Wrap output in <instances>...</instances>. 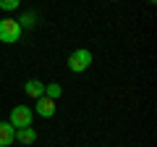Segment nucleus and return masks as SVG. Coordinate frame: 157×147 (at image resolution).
<instances>
[{"instance_id": "f257e3e1", "label": "nucleus", "mask_w": 157, "mask_h": 147, "mask_svg": "<svg viewBox=\"0 0 157 147\" xmlns=\"http://www.w3.org/2000/svg\"><path fill=\"white\" fill-rule=\"evenodd\" d=\"M92 61H94V55H92L86 47H78V50H73L71 55H68V71L81 74V71H86V68L92 66Z\"/></svg>"}, {"instance_id": "f03ea898", "label": "nucleus", "mask_w": 157, "mask_h": 147, "mask_svg": "<svg viewBox=\"0 0 157 147\" xmlns=\"http://www.w3.org/2000/svg\"><path fill=\"white\" fill-rule=\"evenodd\" d=\"M21 32L24 29L18 26L16 18H0V42H6V45H13V42L21 40Z\"/></svg>"}, {"instance_id": "7ed1b4c3", "label": "nucleus", "mask_w": 157, "mask_h": 147, "mask_svg": "<svg viewBox=\"0 0 157 147\" xmlns=\"http://www.w3.org/2000/svg\"><path fill=\"white\" fill-rule=\"evenodd\" d=\"M34 121V110L29 105H16L11 110V118H8V124L13 126V129H24V126H32Z\"/></svg>"}, {"instance_id": "20e7f679", "label": "nucleus", "mask_w": 157, "mask_h": 147, "mask_svg": "<svg viewBox=\"0 0 157 147\" xmlns=\"http://www.w3.org/2000/svg\"><path fill=\"white\" fill-rule=\"evenodd\" d=\"M55 100H50V97H37V116H42V118H52L55 116Z\"/></svg>"}, {"instance_id": "39448f33", "label": "nucleus", "mask_w": 157, "mask_h": 147, "mask_svg": "<svg viewBox=\"0 0 157 147\" xmlns=\"http://www.w3.org/2000/svg\"><path fill=\"white\" fill-rule=\"evenodd\" d=\"M13 142H18V145H34V142H37V131H34V126H24V129H16V137H13Z\"/></svg>"}, {"instance_id": "423d86ee", "label": "nucleus", "mask_w": 157, "mask_h": 147, "mask_svg": "<svg viewBox=\"0 0 157 147\" xmlns=\"http://www.w3.org/2000/svg\"><path fill=\"white\" fill-rule=\"evenodd\" d=\"M13 137H16V129H13L8 121H0V147H11Z\"/></svg>"}, {"instance_id": "0eeeda50", "label": "nucleus", "mask_w": 157, "mask_h": 147, "mask_svg": "<svg viewBox=\"0 0 157 147\" xmlns=\"http://www.w3.org/2000/svg\"><path fill=\"white\" fill-rule=\"evenodd\" d=\"M24 92H26L29 97H34V100H37V97L45 95V84H42L39 79H29L26 84H24Z\"/></svg>"}, {"instance_id": "6e6552de", "label": "nucleus", "mask_w": 157, "mask_h": 147, "mask_svg": "<svg viewBox=\"0 0 157 147\" xmlns=\"http://www.w3.org/2000/svg\"><path fill=\"white\" fill-rule=\"evenodd\" d=\"M60 95H63V87L58 84V81H55V84H45V97H50V100L58 102V97H60Z\"/></svg>"}, {"instance_id": "1a4fd4ad", "label": "nucleus", "mask_w": 157, "mask_h": 147, "mask_svg": "<svg viewBox=\"0 0 157 147\" xmlns=\"http://www.w3.org/2000/svg\"><path fill=\"white\" fill-rule=\"evenodd\" d=\"M16 21H18V26H21V29H29V26H34V24H37V16L29 11V13H24L21 18H16Z\"/></svg>"}, {"instance_id": "9d476101", "label": "nucleus", "mask_w": 157, "mask_h": 147, "mask_svg": "<svg viewBox=\"0 0 157 147\" xmlns=\"http://www.w3.org/2000/svg\"><path fill=\"white\" fill-rule=\"evenodd\" d=\"M18 3H21V0H0V8H3V11H16Z\"/></svg>"}, {"instance_id": "9b49d317", "label": "nucleus", "mask_w": 157, "mask_h": 147, "mask_svg": "<svg viewBox=\"0 0 157 147\" xmlns=\"http://www.w3.org/2000/svg\"><path fill=\"white\" fill-rule=\"evenodd\" d=\"M147 3H152V6H155V3H157V0H147Z\"/></svg>"}]
</instances>
